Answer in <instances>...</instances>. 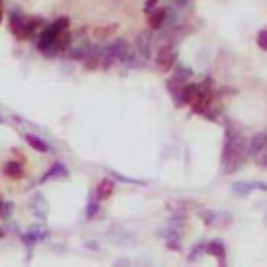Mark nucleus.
Listing matches in <instances>:
<instances>
[{
  "label": "nucleus",
  "instance_id": "obj_3",
  "mask_svg": "<svg viewBox=\"0 0 267 267\" xmlns=\"http://www.w3.org/2000/svg\"><path fill=\"white\" fill-rule=\"evenodd\" d=\"M175 59H177V55H175L173 46H163L157 55V67L161 71H169L175 67Z\"/></svg>",
  "mask_w": 267,
  "mask_h": 267
},
{
  "label": "nucleus",
  "instance_id": "obj_11",
  "mask_svg": "<svg viewBox=\"0 0 267 267\" xmlns=\"http://www.w3.org/2000/svg\"><path fill=\"white\" fill-rule=\"evenodd\" d=\"M205 248H209V253H211V255L221 257V259H223V255H225V251H223V242H221V240H213V242L205 244Z\"/></svg>",
  "mask_w": 267,
  "mask_h": 267
},
{
  "label": "nucleus",
  "instance_id": "obj_12",
  "mask_svg": "<svg viewBox=\"0 0 267 267\" xmlns=\"http://www.w3.org/2000/svg\"><path fill=\"white\" fill-rule=\"evenodd\" d=\"M265 188H267V186L261 184V182H253V184H246V186L236 184V186H234V192H238V194H246V192H251V190H265Z\"/></svg>",
  "mask_w": 267,
  "mask_h": 267
},
{
  "label": "nucleus",
  "instance_id": "obj_9",
  "mask_svg": "<svg viewBox=\"0 0 267 267\" xmlns=\"http://www.w3.org/2000/svg\"><path fill=\"white\" fill-rule=\"evenodd\" d=\"M117 25L115 23H111V25H102V27H96L94 29V38H98V40H106V38H111L113 33H117Z\"/></svg>",
  "mask_w": 267,
  "mask_h": 267
},
{
  "label": "nucleus",
  "instance_id": "obj_10",
  "mask_svg": "<svg viewBox=\"0 0 267 267\" xmlns=\"http://www.w3.org/2000/svg\"><path fill=\"white\" fill-rule=\"evenodd\" d=\"M113 188H115V184H113V180H102L100 184H98V199L102 201V199H109L111 194H113Z\"/></svg>",
  "mask_w": 267,
  "mask_h": 267
},
{
  "label": "nucleus",
  "instance_id": "obj_13",
  "mask_svg": "<svg viewBox=\"0 0 267 267\" xmlns=\"http://www.w3.org/2000/svg\"><path fill=\"white\" fill-rule=\"evenodd\" d=\"M25 140L29 142V144L35 148V150H40V152H46L48 150V144L44 140H40V138H35V136H31V134H25Z\"/></svg>",
  "mask_w": 267,
  "mask_h": 267
},
{
  "label": "nucleus",
  "instance_id": "obj_6",
  "mask_svg": "<svg viewBox=\"0 0 267 267\" xmlns=\"http://www.w3.org/2000/svg\"><path fill=\"white\" fill-rule=\"evenodd\" d=\"M267 144V134L265 132H261V134H257V136H253L251 138V142L246 144V150H248V155L251 157H255L263 146Z\"/></svg>",
  "mask_w": 267,
  "mask_h": 267
},
{
  "label": "nucleus",
  "instance_id": "obj_7",
  "mask_svg": "<svg viewBox=\"0 0 267 267\" xmlns=\"http://www.w3.org/2000/svg\"><path fill=\"white\" fill-rule=\"evenodd\" d=\"M3 171H5L7 177H11V180H21L23 177V167L19 163H15V161H7Z\"/></svg>",
  "mask_w": 267,
  "mask_h": 267
},
{
  "label": "nucleus",
  "instance_id": "obj_1",
  "mask_svg": "<svg viewBox=\"0 0 267 267\" xmlns=\"http://www.w3.org/2000/svg\"><path fill=\"white\" fill-rule=\"evenodd\" d=\"M42 25L40 19H19V17H11V27H13V33L17 35L19 40L23 38H29L38 31V27Z\"/></svg>",
  "mask_w": 267,
  "mask_h": 267
},
{
  "label": "nucleus",
  "instance_id": "obj_18",
  "mask_svg": "<svg viewBox=\"0 0 267 267\" xmlns=\"http://www.w3.org/2000/svg\"><path fill=\"white\" fill-rule=\"evenodd\" d=\"M0 21H3V0H0Z\"/></svg>",
  "mask_w": 267,
  "mask_h": 267
},
{
  "label": "nucleus",
  "instance_id": "obj_2",
  "mask_svg": "<svg viewBox=\"0 0 267 267\" xmlns=\"http://www.w3.org/2000/svg\"><path fill=\"white\" fill-rule=\"evenodd\" d=\"M67 25H69V19L67 17H61L59 21H55V23H50L44 31H42V35H40V42H38V46H40V50H46L50 44H52V40L57 38V35L63 31V29H67Z\"/></svg>",
  "mask_w": 267,
  "mask_h": 267
},
{
  "label": "nucleus",
  "instance_id": "obj_19",
  "mask_svg": "<svg viewBox=\"0 0 267 267\" xmlns=\"http://www.w3.org/2000/svg\"><path fill=\"white\" fill-rule=\"evenodd\" d=\"M0 238H3V232H0Z\"/></svg>",
  "mask_w": 267,
  "mask_h": 267
},
{
  "label": "nucleus",
  "instance_id": "obj_4",
  "mask_svg": "<svg viewBox=\"0 0 267 267\" xmlns=\"http://www.w3.org/2000/svg\"><path fill=\"white\" fill-rule=\"evenodd\" d=\"M150 44H152V33L150 31H142L136 40V50L140 52L142 59H150Z\"/></svg>",
  "mask_w": 267,
  "mask_h": 267
},
{
  "label": "nucleus",
  "instance_id": "obj_14",
  "mask_svg": "<svg viewBox=\"0 0 267 267\" xmlns=\"http://www.w3.org/2000/svg\"><path fill=\"white\" fill-rule=\"evenodd\" d=\"M165 23L167 25H175L177 23V13L173 9H165Z\"/></svg>",
  "mask_w": 267,
  "mask_h": 267
},
{
  "label": "nucleus",
  "instance_id": "obj_15",
  "mask_svg": "<svg viewBox=\"0 0 267 267\" xmlns=\"http://www.w3.org/2000/svg\"><path fill=\"white\" fill-rule=\"evenodd\" d=\"M259 46L267 48V31H261V35H259Z\"/></svg>",
  "mask_w": 267,
  "mask_h": 267
},
{
  "label": "nucleus",
  "instance_id": "obj_8",
  "mask_svg": "<svg viewBox=\"0 0 267 267\" xmlns=\"http://www.w3.org/2000/svg\"><path fill=\"white\" fill-rule=\"evenodd\" d=\"M148 25H150V29L163 27V25H165V9H157V11H152L150 17H148Z\"/></svg>",
  "mask_w": 267,
  "mask_h": 267
},
{
  "label": "nucleus",
  "instance_id": "obj_5",
  "mask_svg": "<svg viewBox=\"0 0 267 267\" xmlns=\"http://www.w3.org/2000/svg\"><path fill=\"white\" fill-rule=\"evenodd\" d=\"M69 42H71V33H69L67 29H63V31L57 35V38L52 40V44H50L48 48H50L52 52H63V50H67ZM48 48H46V50H48Z\"/></svg>",
  "mask_w": 267,
  "mask_h": 267
},
{
  "label": "nucleus",
  "instance_id": "obj_16",
  "mask_svg": "<svg viewBox=\"0 0 267 267\" xmlns=\"http://www.w3.org/2000/svg\"><path fill=\"white\" fill-rule=\"evenodd\" d=\"M155 7H157V0H146V5H144V11L148 13V11H150V9H155Z\"/></svg>",
  "mask_w": 267,
  "mask_h": 267
},
{
  "label": "nucleus",
  "instance_id": "obj_17",
  "mask_svg": "<svg viewBox=\"0 0 267 267\" xmlns=\"http://www.w3.org/2000/svg\"><path fill=\"white\" fill-rule=\"evenodd\" d=\"M188 3H190V0H175L177 7H184V5H188Z\"/></svg>",
  "mask_w": 267,
  "mask_h": 267
}]
</instances>
